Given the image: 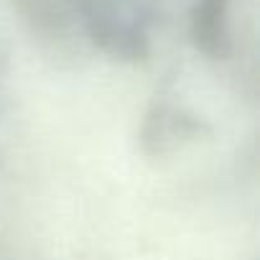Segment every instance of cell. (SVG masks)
<instances>
[{
  "label": "cell",
  "mask_w": 260,
  "mask_h": 260,
  "mask_svg": "<svg viewBox=\"0 0 260 260\" xmlns=\"http://www.w3.org/2000/svg\"><path fill=\"white\" fill-rule=\"evenodd\" d=\"M11 125H13V92H11L6 64L0 59V156H3L11 141Z\"/></svg>",
  "instance_id": "cell-5"
},
{
  "label": "cell",
  "mask_w": 260,
  "mask_h": 260,
  "mask_svg": "<svg viewBox=\"0 0 260 260\" xmlns=\"http://www.w3.org/2000/svg\"><path fill=\"white\" fill-rule=\"evenodd\" d=\"M16 18L34 44L61 64H74L92 54L82 0H8Z\"/></svg>",
  "instance_id": "cell-2"
},
{
  "label": "cell",
  "mask_w": 260,
  "mask_h": 260,
  "mask_svg": "<svg viewBox=\"0 0 260 260\" xmlns=\"http://www.w3.org/2000/svg\"><path fill=\"white\" fill-rule=\"evenodd\" d=\"M82 11L92 51L125 64L151 59L161 0H82Z\"/></svg>",
  "instance_id": "cell-1"
},
{
  "label": "cell",
  "mask_w": 260,
  "mask_h": 260,
  "mask_svg": "<svg viewBox=\"0 0 260 260\" xmlns=\"http://www.w3.org/2000/svg\"><path fill=\"white\" fill-rule=\"evenodd\" d=\"M232 3L235 0H194L189 34L194 46L209 59H227L232 51Z\"/></svg>",
  "instance_id": "cell-3"
},
{
  "label": "cell",
  "mask_w": 260,
  "mask_h": 260,
  "mask_svg": "<svg viewBox=\"0 0 260 260\" xmlns=\"http://www.w3.org/2000/svg\"><path fill=\"white\" fill-rule=\"evenodd\" d=\"M204 130V122L197 120L191 112L181 110L174 102H156L143 125V143L148 151L161 153L166 148L179 146L181 141L197 138Z\"/></svg>",
  "instance_id": "cell-4"
}]
</instances>
